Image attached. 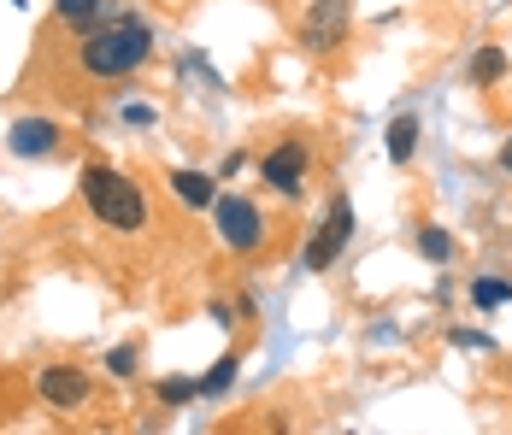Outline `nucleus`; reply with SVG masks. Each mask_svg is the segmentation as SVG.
I'll return each instance as SVG.
<instances>
[{"label":"nucleus","instance_id":"f257e3e1","mask_svg":"<svg viewBox=\"0 0 512 435\" xmlns=\"http://www.w3.org/2000/svg\"><path fill=\"white\" fill-rule=\"evenodd\" d=\"M148 59H154V24L136 18V12H101L77 36V71L83 77H101V83L136 77Z\"/></svg>","mask_w":512,"mask_h":435},{"label":"nucleus","instance_id":"f03ea898","mask_svg":"<svg viewBox=\"0 0 512 435\" xmlns=\"http://www.w3.org/2000/svg\"><path fill=\"white\" fill-rule=\"evenodd\" d=\"M77 189H83V206L95 212V224L118 230V236H142V230H148V194L136 189L124 171L89 159L83 177H77Z\"/></svg>","mask_w":512,"mask_h":435},{"label":"nucleus","instance_id":"7ed1b4c3","mask_svg":"<svg viewBox=\"0 0 512 435\" xmlns=\"http://www.w3.org/2000/svg\"><path fill=\"white\" fill-rule=\"evenodd\" d=\"M212 224H218V242L230 247V253H259L265 236H271V224H265V212H259L254 200H242V194H218L212 200Z\"/></svg>","mask_w":512,"mask_h":435},{"label":"nucleus","instance_id":"20e7f679","mask_svg":"<svg viewBox=\"0 0 512 435\" xmlns=\"http://www.w3.org/2000/svg\"><path fill=\"white\" fill-rule=\"evenodd\" d=\"M354 242V200L348 194H336L330 206H324V218H318V230H312L307 253H301V271H330L342 253Z\"/></svg>","mask_w":512,"mask_h":435},{"label":"nucleus","instance_id":"39448f33","mask_svg":"<svg viewBox=\"0 0 512 435\" xmlns=\"http://www.w3.org/2000/svg\"><path fill=\"white\" fill-rule=\"evenodd\" d=\"M259 177H265V189H271V194L301 200V194H307V177H312V147L307 142L271 147V153L259 159Z\"/></svg>","mask_w":512,"mask_h":435},{"label":"nucleus","instance_id":"423d86ee","mask_svg":"<svg viewBox=\"0 0 512 435\" xmlns=\"http://www.w3.org/2000/svg\"><path fill=\"white\" fill-rule=\"evenodd\" d=\"M348 24H354V6H348V0H312L307 18H301V48L336 53L348 42Z\"/></svg>","mask_w":512,"mask_h":435},{"label":"nucleus","instance_id":"0eeeda50","mask_svg":"<svg viewBox=\"0 0 512 435\" xmlns=\"http://www.w3.org/2000/svg\"><path fill=\"white\" fill-rule=\"evenodd\" d=\"M36 388H42V400H48V406L77 412V406L89 400V371H83V365H42Z\"/></svg>","mask_w":512,"mask_h":435},{"label":"nucleus","instance_id":"6e6552de","mask_svg":"<svg viewBox=\"0 0 512 435\" xmlns=\"http://www.w3.org/2000/svg\"><path fill=\"white\" fill-rule=\"evenodd\" d=\"M59 142H65V136H59L53 118H18V124L6 130V147H12L18 159H53Z\"/></svg>","mask_w":512,"mask_h":435},{"label":"nucleus","instance_id":"1a4fd4ad","mask_svg":"<svg viewBox=\"0 0 512 435\" xmlns=\"http://www.w3.org/2000/svg\"><path fill=\"white\" fill-rule=\"evenodd\" d=\"M171 194L183 200V206H212L218 200V177H206V171H171Z\"/></svg>","mask_w":512,"mask_h":435},{"label":"nucleus","instance_id":"9d476101","mask_svg":"<svg viewBox=\"0 0 512 435\" xmlns=\"http://www.w3.org/2000/svg\"><path fill=\"white\" fill-rule=\"evenodd\" d=\"M507 53L501 48H477L471 53V65H465V77H471V83H477V89H489V83H501V77H507Z\"/></svg>","mask_w":512,"mask_h":435},{"label":"nucleus","instance_id":"9b49d317","mask_svg":"<svg viewBox=\"0 0 512 435\" xmlns=\"http://www.w3.org/2000/svg\"><path fill=\"white\" fill-rule=\"evenodd\" d=\"M53 18H59L71 36H83V30L101 18V0H53Z\"/></svg>","mask_w":512,"mask_h":435},{"label":"nucleus","instance_id":"f8f14e48","mask_svg":"<svg viewBox=\"0 0 512 435\" xmlns=\"http://www.w3.org/2000/svg\"><path fill=\"white\" fill-rule=\"evenodd\" d=\"M418 130H424V124H418L412 112H401V118L389 124V159H395V165H407L412 153H418Z\"/></svg>","mask_w":512,"mask_h":435},{"label":"nucleus","instance_id":"ddd939ff","mask_svg":"<svg viewBox=\"0 0 512 435\" xmlns=\"http://www.w3.org/2000/svg\"><path fill=\"white\" fill-rule=\"evenodd\" d=\"M418 253L436 259V265H448V259H454V236H448L442 224H424V230H418Z\"/></svg>","mask_w":512,"mask_h":435},{"label":"nucleus","instance_id":"4468645a","mask_svg":"<svg viewBox=\"0 0 512 435\" xmlns=\"http://www.w3.org/2000/svg\"><path fill=\"white\" fill-rule=\"evenodd\" d=\"M471 300H477L483 312H495V306L512 300V283H501V277H477V283H471Z\"/></svg>","mask_w":512,"mask_h":435},{"label":"nucleus","instance_id":"2eb2a0df","mask_svg":"<svg viewBox=\"0 0 512 435\" xmlns=\"http://www.w3.org/2000/svg\"><path fill=\"white\" fill-rule=\"evenodd\" d=\"M159 406H189L195 394H201V383H189V377H159Z\"/></svg>","mask_w":512,"mask_h":435},{"label":"nucleus","instance_id":"dca6fc26","mask_svg":"<svg viewBox=\"0 0 512 435\" xmlns=\"http://www.w3.org/2000/svg\"><path fill=\"white\" fill-rule=\"evenodd\" d=\"M230 383H236V353H224V359L206 371V377H201V394H224Z\"/></svg>","mask_w":512,"mask_h":435},{"label":"nucleus","instance_id":"f3484780","mask_svg":"<svg viewBox=\"0 0 512 435\" xmlns=\"http://www.w3.org/2000/svg\"><path fill=\"white\" fill-rule=\"evenodd\" d=\"M136 359H142V353L124 341V347H112V353H106V371H112V377H136Z\"/></svg>","mask_w":512,"mask_h":435},{"label":"nucleus","instance_id":"a211bd4d","mask_svg":"<svg viewBox=\"0 0 512 435\" xmlns=\"http://www.w3.org/2000/svg\"><path fill=\"white\" fill-rule=\"evenodd\" d=\"M242 165H248L242 153H224V165H218V183H236V177H242Z\"/></svg>","mask_w":512,"mask_h":435},{"label":"nucleus","instance_id":"6ab92c4d","mask_svg":"<svg viewBox=\"0 0 512 435\" xmlns=\"http://www.w3.org/2000/svg\"><path fill=\"white\" fill-rule=\"evenodd\" d=\"M454 347H477V353H483L489 336H483V330H454Z\"/></svg>","mask_w":512,"mask_h":435},{"label":"nucleus","instance_id":"aec40b11","mask_svg":"<svg viewBox=\"0 0 512 435\" xmlns=\"http://www.w3.org/2000/svg\"><path fill=\"white\" fill-rule=\"evenodd\" d=\"M124 118H130V124L142 130V124H154V106H124Z\"/></svg>","mask_w":512,"mask_h":435},{"label":"nucleus","instance_id":"412c9836","mask_svg":"<svg viewBox=\"0 0 512 435\" xmlns=\"http://www.w3.org/2000/svg\"><path fill=\"white\" fill-rule=\"evenodd\" d=\"M501 171H507V177H512V142L501 147Z\"/></svg>","mask_w":512,"mask_h":435}]
</instances>
